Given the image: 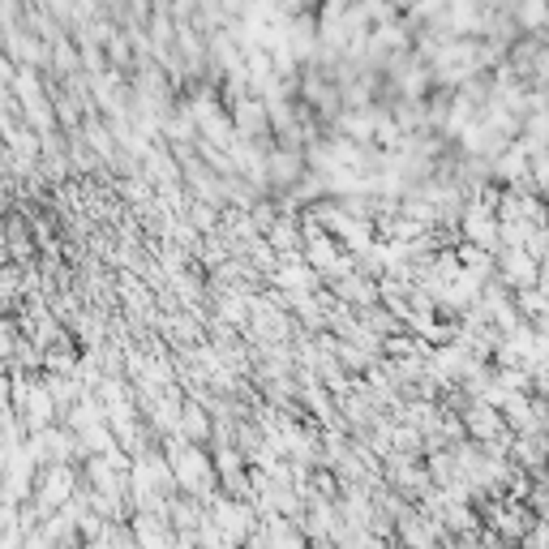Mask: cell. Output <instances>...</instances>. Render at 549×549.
<instances>
[{"label":"cell","mask_w":549,"mask_h":549,"mask_svg":"<svg viewBox=\"0 0 549 549\" xmlns=\"http://www.w3.org/2000/svg\"><path fill=\"white\" fill-rule=\"evenodd\" d=\"M532 266H536V258H532L528 249H507V253H502V270H507V279H511L515 288H528V284L536 279Z\"/></svg>","instance_id":"obj_1"},{"label":"cell","mask_w":549,"mask_h":549,"mask_svg":"<svg viewBox=\"0 0 549 549\" xmlns=\"http://www.w3.org/2000/svg\"><path fill=\"white\" fill-rule=\"evenodd\" d=\"M468 425H472L476 433H493V429H498V416H493L489 408H472V412H468Z\"/></svg>","instance_id":"obj_2"},{"label":"cell","mask_w":549,"mask_h":549,"mask_svg":"<svg viewBox=\"0 0 549 549\" xmlns=\"http://www.w3.org/2000/svg\"><path fill=\"white\" fill-rule=\"evenodd\" d=\"M185 429H189L193 438H202V433H206V421H202V412H198V408H185Z\"/></svg>","instance_id":"obj_3"}]
</instances>
